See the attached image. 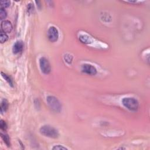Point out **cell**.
<instances>
[{
	"instance_id": "obj_1",
	"label": "cell",
	"mask_w": 150,
	"mask_h": 150,
	"mask_svg": "<svg viewBox=\"0 0 150 150\" xmlns=\"http://www.w3.org/2000/svg\"><path fill=\"white\" fill-rule=\"evenodd\" d=\"M39 131L42 135L49 138H56L59 137V132L58 130L49 125H45L42 126L40 128Z\"/></svg>"
},
{
	"instance_id": "obj_2",
	"label": "cell",
	"mask_w": 150,
	"mask_h": 150,
	"mask_svg": "<svg viewBox=\"0 0 150 150\" xmlns=\"http://www.w3.org/2000/svg\"><path fill=\"white\" fill-rule=\"evenodd\" d=\"M121 102L125 108L130 111L136 112L138 109L139 103L134 98H124Z\"/></svg>"
},
{
	"instance_id": "obj_3",
	"label": "cell",
	"mask_w": 150,
	"mask_h": 150,
	"mask_svg": "<svg viewBox=\"0 0 150 150\" xmlns=\"http://www.w3.org/2000/svg\"><path fill=\"white\" fill-rule=\"evenodd\" d=\"M46 102L50 108L55 112L59 113L62 110V104L57 98L54 96H48L46 98Z\"/></svg>"
},
{
	"instance_id": "obj_4",
	"label": "cell",
	"mask_w": 150,
	"mask_h": 150,
	"mask_svg": "<svg viewBox=\"0 0 150 150\" xmlns=\"http://www.w3.org/2000/svg\"><path fill=\"white\" fill-rule=\"evenodd\" d=\"M39 66L42 72L44 74H49L51 70V67L49 60L45 57H42L39 59Z\"/></svg>"
},
{
	"instance_id": "obj_5",
	"label": "cell",
	"mask_w": 150,
	"mask_h": 150,
	"mask_svg": "<svg viewBox=\"0 0 150 150\" xmlns=\"http://www.w3.org/2000/svg\"><path fill=\"white\" fill-rule=\"evenodd\" d=\"M48 38L52 42H55L59 38V32L58 29L55 27H50L48 31Z\"/></svg>"
},
{
	"instance_id": "obj_6",
	"label": "cell",
	"mask_w": 150,
	"mask_h": 150,
	"mask_svg": "<svg viewBox=\"0 0 150 150\" xmlns=\"http://www.w3.org/2000/svg\"><path fill=\"white\" fill-rule=\"evenodd\" d=\"M13 30V25L9 21H3L1 24V31L3 33H10Z\"/></svg>"
},
{
	"instance_id": "obj_7",
	"label": "cell",
	"mask_w": 150,
	"mask_h": 150,
	"mask_svg": "<svg viewBox=\"0 0 150 150\" xmlns=\"http://www.w3.org/2000/svg\"><path fill=\"white\" fill-rule=\"evenodd\" d=\"M83 72L89 75H95L97 73V69L89 64H84L82 66Z\"/></svg>"
},
{
	"instance_id": "obj_8",
	"label": "cell",
	"mask_w": 150,
	"mask_h": 150,
	"mask_svg": "<svg viewBox=\"0 0 150 150\" xmlns=\"http://www.w3.org/2000/svg\"><path fill=\"white\" fill-rule=\"evenodd\" d=\"M24 49V44L23 41L18 40L17 41L13 48V52L14 54H18L23 51Z\"/></svg>"
},
{
	"instance_id": "obj_9",
	"label": "cell",
	"mask_w": 150,
	"mask_h": 150,
	"mask_svg": "<svg viewBox=\"0 0 150 150\" xmlns=\"http://www.w3.org/2000/svg\"><path fill=\"white\" fill-rule=\"evenodd\" d=\"M8 102L6 99H4L2 100L1 103V113L3 114V113H5L8 108Z\"/></svg>"
},
{
	"instance_id": "obj_10",
	"label": "cell",
	"mask_w": 150,
	"mask_h": 150,
	"mask_svg": "<svg viewBox=\"0 0 150 150\" xmlns=\"http://www.w3.org/2000/svg\"><path fill=\"white\" fill-rule=\"evenodd\" d=\"M1 74H2V76L4 78V79L8 83V84L11 86L13 87L14 86V83H13V81L12 79L9 76H8L7 74L4 73L3 72H1Z\"/></svg>"
},
{
	"instance_id": "obj_11",
	"label": "cell",
	"mask_w": 150,
	"mask_h": 150,
	"mask_svg": "<svg viewBox=\"0 0 150 150\" xmlns=\"http://www.w3.org/2000/svg\"><path fill=\"white\" fill-rule=\"evenodd\" d=\"M1 137L3 138V140H4V142L5 143V144L8 146V147H10L11 145V143H10V138L8 137V135L7 134H1Z\"/></svg>"
},
{
	"instance_id": "obj_12",
	"label": "cell",
	"mask_w": 150,
	"mask_h": 150,
	"mask_svg": "<svg viewBox=\"0 0 150 150\" xmlns=\"http://www.w3.org/2000/svg\"><path fill=\"white\" fill-rule=\"evenodd\" d=\"M8 39V36L7 35V34L1 33V35H0V40H1V44H3V43L7 41Z\"/></svg>"
},
{
	"instance_id": "obj_13",
	"label": "cell",
	"mask_w": 150,
	"mask_h": 150,
	"mask_svg": "<svg viewBox=\"0 0 150 150\" xmlns=\"http://www.w3.org/2000/svg\"><path fill=\"white\" fill-rule=\"evenodd\" d=\"M7 13L5 9L1 8V10H0V19L2 20L4 19L7 17Z\"/></svg>"
},
{
	"instance_id": "obj_14",
	"label": "cell",
	"mask_w": 150,
	"mask_h": 150,
	"mask_svg": "<svg viewBox=\"0 0 150 150\" xmlns=\"http://www.w3.org/2000/svg\"><path fill=\"white\" fill-rule=\"evenodd\" d=\"M11 2L9 1H1L0 2V4H1V8H5L7 7H8L10 5Z\"/></svg>"
},
{
	"instance_id": "obj_15",
	"label": "cell",
	"mask_w": 150,
	"mask_h": 150,
	"mask_svg": "<svg viewBox=\"0 0 150 150\" xmlns=\"http://www.w3.org/2000/svg\"><path fill=\"white\" fill-rule=\"evenodd\" d=\"M0 128L3 131H6L7 129V125L5 121L1 120V122H0Z\"/></svg>"
},
{
	"instance_id": "obj_16",
	"label": "cell",
	"mask_w": 150,
	"mask_h": 150,
	"mask_svg": "<svg viewBox=\"0 0 150 150\" xmlns=\"http://www.w3.org/2000/svg\"><path fill=\"white\" fill-rule=\"evenodd\" d=\"M52 149L53 150H67L68 148H66V147H64L62 145H57L53 147L52 148Z\"/></svg>"
}]
</instances>
